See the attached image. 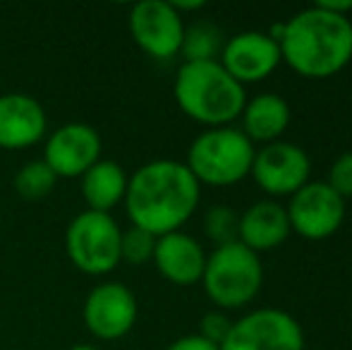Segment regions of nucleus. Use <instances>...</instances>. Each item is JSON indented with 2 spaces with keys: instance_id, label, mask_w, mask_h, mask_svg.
I'll use <instances>...</instances> for the list:
<instances>
[{
  "instance_id": "obj_1",
  "label": "nucleus",
  "mask_w": 352,
  "mask_h": 350,
  "mask_svg": "<svg viewBox=\"0 0 352 350\" xmlns=\"http://www.w3.org/2000/svg\"><path fill=\"white\" fill-rule=\"evenodd\" d=\"M201 185L182 161H148L127 177L125 211L135 228L153 238L180 230L199 206Z\"/></svg>"
},
{
  "instance_id": "obj_2",
  "label": "nucleus",
  "mask_w": 352,
  "mask_h": 350,
  "mask_svg": "<svg viewBox=\"0 0 352 350\" xmlns=\"http://www.w3.org/2000/svg\"><path fill=\"white\" fill-rule=\"evenodd\" d=\"M278 48L283 63L300 77L329 80L352 61L350 17L331 14L316 5L300 10L283 22Z\"/></svg>"
},
{
  "instance_id": "obj_3",
  "label": "nucleus",
  "mask_w": 352,
  "mask_h": 350,
  "mask_svg": "<svg viewBox=\"0 0 352 350\" xmlns=\"http://www.w3.org/2000/svg\"><path fill=\"white\" fill-rule=\"evenodd\" d=\"M173 96L190 120L209 127H228L242 116L247 91L218 61L182 63L173 85Z\"/></svg>"
},
{
  "instance_id": "obj_4",
  "label": "nucleus",
  "mask_w": 352,
  "mask_h": 350,
  "mask_svg": "<svg viewBox=\"0 0 352 350\" xmlns=\"http://www.w3.org/2000/svg\"><path fill=\"white\" fill-rule=\"evenodd\" d=\"M254 144L237 127H209L187 151L185 166L199 185L228 187L245 180L254 161Z\"/></svg>"
},
{
  "instance_id": "obj_5",
  "label": "nucleus",
  "mask_w": 352,
  "mask_h": 350,
  "mask_svg": "<svg viewBox=\"0 0 352 350\" xmlns=\"http://www.w3.org/2000/svg\"><path fill=\"white\" fill-rule=\"evenodd\" d=\"M204 293L221 309H240L259 295L264 285L261 257L242 243H230L206 254Z\"/></svg>"
},
{
  "instance_id": "obj_6",
  "label": "nucleus",
  "mask_w": 352,
  "mask_h": 350,
  "mask_svg": "<svg viewBox=\"0 0 352 350\" xmlns=\"http://www.w3.org/2000/svg\"><path fill=\"white\" fill-rule=\"evenodd\" d=\"M122 228L111 214L82 211L65 230V250L82 274L106 276L120 264Z\"/></svg>"
},
{
  "instance_id": "obj_7",
  "label": "nucleus",
  "mask_w": 352,
  "mask_h": 350,
  "mask_svg": "<svg viewBox=\"0 0 352 350\" xmlns=\"http://www.w3.org/2000/svg\"><path fill=\"white\" fill-rule=\"evenodd\" d=\"M218 350H305V331L290 312L259 307L232 322Z\"/></svg>"
},
{
  "instance_id": "obj_8",
  "label": "nucleus",
  "mask_w": 352,
  "mask_h": 350,
  "mask_svg": "<svg viewBox=\"0 0 352 350\" xmlns=\"http://www.w3.org/2000/svg\"><path fill=\"white\" fill-rule=\"evenodd\" d=\"M130 36L146 56L156 61H170L180 56L182 39H185V19L166 0H142L132 5Z\"/></svg>"
},
{
  "instance_id": "obj_9",
  "label": "nucleus",
  "mask_w": 352,
  "mask_h": 350,
  "mask_svg": "<svg viewBox=\"0 0 352 350\" xmlns=\"http://www.w3.org/2000/svg\"><path fill=\"white\" fill-rule=\"evenodd\" d=\"M290 230L305 240H326L338 233L345 221V199L329 182H307L285 206Z\"/></svg>"
},
{
  "instance_id": "obj_10",
  "label": "nucleus",
  "mask_w": 352,
  "mask_h": 350,
  "mask_svg": "<svg viewBox=\"0 0 352 350\" xmlns=\"http://www.w3.org/2000/svg\"><path fill=\"white\" fill-rule=\"evenodd\" d=\"M137 298L125 283L106 281L98 283L84 300L82 317L89 333L98 341H118L127 336L137 324Z\"/></svg>"
},
{
  "instance_id": "obj_11",
  "label": "nucleus",
  "mask_w": 352,
  "mask_h": 350,
  "mask_svg": "<svg viewBox=\"0 0 352 350\" xmlns=\"http://www.w3.org/2000/svg\"><path fill=\"white\" fill-rule=\"evenodd\" d=\"M311 161L292 142H271L254 154L250 175L271 197H292L309 182Z\"/></svg>"
},
{
  "instance_id": "obj_12",
  "label": "nucleus",
  "mask_w": 352,
  "mask_h": 350,
  "mask_svg": "<svg viewBox=\"0 0 352 350\" xmlns=\"http://www.w3.org/2000/svg\"><path fill=\"white\" fill-rule=\"evenodd\" d=\"M103 142L96 127L87 122H67L53 130L43 144V161L60 177H82L96 161H101Z\"/></svg>"
},
{
  "instance_id": "obj_13",
  "label": "nucleus",
  "mask_w": 352,
  "mask_h": 350,
  "mask_svg": "<svg viewBox=\"0 0 352 350\" xmlns=\"http://www.w3.org/2000/svg\"><path fill=\"white\" fill-rule=\"evenodd\" d=\"M218 63L232 80L245 87L274 75L283 58L278 43L266 32H240L223 41Z\"/></svg>"
},
{
  "instance_id": "obj_14",
  "label": "nucleus",
  "mask_w": 352,
  "mask_h": 350,
  "mask_svg": "<svg viewBox=\"0 0 352 350\" xmlns=\"http://www.w3.org/2000/svg\"><path fill=\"white\" fill-rule=\"evenodd\" d=\"M48 118L41 101L29 94H0V149L19 151L46 137Z\"/></svg>"
},
{
  "instance_id": "obj_15",
  "label": "nucleus",
  "mask_w": 352,
  "mask_h": 350,
  "mask_svg": "<svg viewBox=\"0 0 352 350\" xmlns=\"http://www.w3.org/2000/svg\"><path fill=\"white\" fill-rule=\"evenodd\" d=\"M151 262L156 264L158 274L175 285H195L201 283L206 266V252L192 235L175 230L156 238Z\"/></svg>"
},
{
  "instance_id": "obj_16",
  "label": "nucleus",
  "mask_w": 352,
  "mask_h": 350,
  "mask_svg": "<svg viewBox=\"0 0 352 350\" xmlns=\"http://www.w3.org/2000/svg\"><path fill=\"white\" fill-rule=\"evenodd\" d=\"M290 221H287L285 206L274 199L254 201L245 214L240 216L237 226V243L250 248L252 252L261 254L276 250L290 238Z\"/></svg>"
},
{
  "instance_id": "obj_17",
  "label": "nucleus",
  "mask_w": 352,
  "mask_h": 350,
  "mask_svg": "<svg viewBox=\"0 0 352 350\" xmlns=\"http://www.w3.org/2000/svg\"><path fill=\"white\" fill-rule=\"evenodd\" d=\"M240 120V130L252 144H271V142H278L290 125V106L278 94L266 91L247 98Z\"/></svg>"
},
{
  "instance_id": "obj_18",
  "label": "nucleus",
  "mask_w": 352,
  "mask_h": 350,
  "mask_svg": "<svg viewBox=\"0 0 352 350\" xmlns=\"http://www.w3.org/2000/svg\"><path fill=\"white\" fill-rule=\"evenodd\" d=\"M82 197L89 211L111 214L118 204L125 201L127 192V173L118 161L101 159L91 166L82 177Z\"/></svg>"
},
{
  "instance_id": "obj_19",
  "label": "nucleus",
  "mask_w": 352,
  "mask_h": 350,
  "mask_svg": "<svg viewBox=\"0 0 352 350\" xmlns=\"http://www.w3.org/2000/svg\"><path fill=\"white\" fill-rule=\"evenodd\" d=\"M223 48V36L213 24L199 22L185 27V39H182L180 56L185 63H201V61H218Z\"/></svg>"
},
{
  "instance_id": "obj_20",
  "label": "nucleus",
  "mask_w": 352,
  "mask_h": 350,
  "mask_svg": "<svg viewBox=\"0 0 352 350\" xmlns=\"http://www.w3.org/2000/svg\"><path fill=\"white\" fill-rule=\"evenodd\" d=\"M58 175L48 168L46 161H29L14 175V190L24 199H43L53 192Z\"/></svg>"
},
{
  "instance_id": "obj_21",
  "label": "nucleus",
  "mask_w": 352,
  "mask_h": 350,
  "mask_svg": "<svg viewBox=\"0 0 352 350\" xmlns=\"http://www.w3.org/2000/svg\"><path fill=\"white\" fill-rule=\"evenodd\" d=\"M237 226H240V216L230 206L216 204L204 216V230L213 243H216V248L237 243Z\"/></svg>"
},
{
  "instance_id": "obj_22",
  "label": "nucleus",
  "mask_w": 352,
  "mask_h": 350,
  "mask_svg": "<svg viewBox=\"0 0 352 350\" xmlns=\"http://www.w3.org/2000/svg\"><path fill=\"white\" fill-rule=\"evenodd\" d=\"M156 250V238L151 233L142 228L130 226L127 230H122L120 238V262L127 264H146L153 257Z\"/></svg>"
},
{
  "instance_id": "obj_23",
  "label": "nucleus",
  "mask_w": 352,
  "mask_h": 350,
  "mask_svg": "<svg viewBox=\"0 0 352 350\" xmlns=\"http://www.w3.org/2000/svg\"><path fill=\"white\" fill-rule=\"evenodd\" d=\"M329 187L338 192L343 199H352V151H345L331 164L329 168Z\"/></svg>"
},
{
  "instance_id": "obj_24",
  "label": "nucleus",
  "mask_w": 352,
  "mask_h": 350,
  "mask_svg": "<svg viewBox=\"0 0 352 350\" xmlns=\"http://www.w3.org/2000/svg\"><path fill=\"white\" fill-rule=\"evenodd\" d=\"M230 327H232V319H228L226 312L216 309V312H209V314H204V317H201L199 336H204L206 341L213 343V346H221V343L226 341Z\"/></svg>"
},
{
  "instance_id": "obj_25",
  "label": "nucleus",
  "mask_w": 352,
  "mask_h": 350,
  "mask_svg": "<svg viewBox=\"0 0 352 350\" xmlns=\"http://www.w3.org/2000/svg\"><path fill=\"white\" fill-rule=\"evenodd\" d=\"M166 350H218V346H213L211 341H206L199 333H190V336L175 338Z\"/></svg>"
},
{
  "instance_id": "obj_26",
  "label": "nucleus",
  "mask_w": 352,
  "mask_h": 350,
  "mask_svg": "<svg viewBox=\"0 0 352 350\" xmlns=\"http://www.w3.org/2000/svg\"><path fill=\"white\" fill-rule=\"evenodd\" d=\"M314 5L331 14H340V17H350L352 14V0H319Z\"/></svg>"
},
{
  "instance_id": "obj_27",
  "label": "nucleus",
  "mask_w": 352,
  "mask_h": 350,
  "mask_svg": "<svg viewBox=\"0 0 352 350\" xmlns=\"http://www.w3.org/2000/svg\"><path fill=\"white\" fill-rule=\"evenodd\" d=\"M173 8L177 10V12H192V10H201L204 8V3H201V0H197V3H170Z\"/></svg>"
},
{
  "instance_id": "obj_28",
  "label": "nucleus",
  "mask_w": 352,
  "mask_h": 350,
  "mask_svg": "<svg viewBox=\"0 0 352 350\" xmlns=\"http://www.w3.org/2000/svg\"><path fill=\"white\" fill-rule=\"evenodd\" d=\"M67 350H98L96 346H89V343H77V346H70Z\"/></svg>"
},
{
  "instance_id": "obj_29",
  "label": "nucleus",
  "mask_w": 352,
  "mask_h": 350,
  "mask_svg": "<svg viewBox=\"0 0 352 350\" xmlns=\"http://www.w3.org/2000/svg\"><path fill=\"white\" fill-rule=\"evenodd\" d=\"M350 27H352V14H350Z\"/></svg>"
}]
</instances>
